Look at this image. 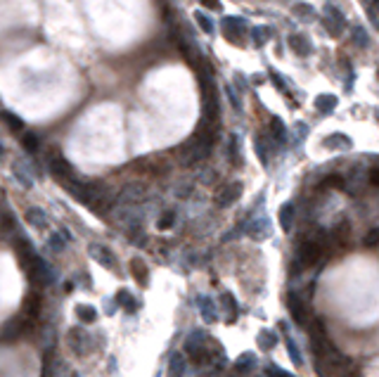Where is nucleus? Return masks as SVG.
I'll return each instance as SVG.
<instances>
[{
  "instance_id": "nucleus-1",
  "label": "nucleus",
  "mask_w": 379,
  "mask_h": 377,
  "mask_svg": "<svg viewBox=\"0 0 379 377\" xmlns=\"http://www.w3.org/2000/svg\"><path fill=\"white\" fill-rule=\"evenodd\" d=\"M48 169H50V174H53L57 180H62V183L76 178V171H74L71 162H67L59 152H50V157H48Z\"/></svg>"
},
{
  "instance_id": "nucleus-2",
  "label": "nucleus",
  "mask_w": 379,
  "mask_h": 377,
  "mask_svg": "<svg viewBox=\"0 0 379 377\" xmlns=\"http://www.w3.org/2000/svg\"><path fill=\"white\" fill-rule=\"evenodd\" d=\"M145 197H147V188H145L142 183H128V185L119 192L116 204H119V206H140V204L145 202Z\"/></svg>"
},
{
  "instance_id": "nucleus-3",
  "label": "nucleus",
  "mask_w": 379,
  "mask_h": 377,
  "mask_svg": "<svg viewBox=\"0 0 379 377\" xmlns=\"http://www.w3.org/2000/svg\"><path fill=\"white\" fill-rule=\"evenodd\" d=\"M93 344V337L88 330H83V327H74V330H69V347L71 351L76 353V356H88L90 353V347Z\"/></svg>"
},
{
  "instance_id": "nucleus-4",
  "label": "nucleus",
  "mask_w": 379,
  "mask_h": 377,
  "mask_svg": "<svg viewBox=\"0 0 379 377\" xmlns=\"http://www.w3.org/2000/svg\"><path fill=\"white\" fill-rule=\"evenodd\" d=\"M88 256L93 259L95 263L105 266V268H116V256L114 252L105 247V244H97V242H90L88 244Z\"/></svg>"
},
{
  "instance_id": "nucleus-5",
  "label": "nucleus",
  "mask_w": 379,
  "mask_h": 377,
  "mask_svg": "<svg viewBox=\"0 0 379 377\" xmlns=\"http://www.w3.org/2000/svg\"><path fill=\"white\" fill-rule=\"evenodd\" d=\"M298 259H301V263H306V266H315V263L323 259V247L318 242H303L301 249H298Z\"/></svg>"
},
{
  "instance_id": "nucleus-6",
  "label": "nucleus",
  "mask_w": 379,
  "mask_h": 377,
  "mask_svg": "<svg viewBox=\"0 0 379 377\" xmlns=\"http://www.w3.org/2000/svg\"><path fill=\"white\" fill-rule=\"evenodd\" d=\"M12 175L24 188H33V174H31V166L24 159H14L12 162Z\"/></svg>"
},
{
  "instance_id": "nucleus-7",
  "label": "nucleus",
  "mask_w": 379,
  "mask_h": 377,
  "mask_svg": "<svg viewBox=\"0 0 379 377\" xmlns=\"http://www.w3.org/2000/svg\"><path fill=\"white\" fill-rule=\"evenodd\" d=\"M114 304H116V306H121L126 313H137V309H140V301H137L135 296L131 294L126 287H121V290L116 292V296H114Z\"/></svg>"
},
{
  "instance_id": "nucleus-8",
  "label": "nucleus",
  "mask_w": 379,
  "mask_h": 377,
  "mask_svg": "<svg viewBox=\"0 0 379 377\" xmlns=\"http://www.w3.org/2000/svg\"><path fill=\"white\" fill-rule=\"evenodd\" d=\"M240 197H242V183H230V185H225L223 192L218 195V204H220V206H230V204H235Z\"/></svg>"
},
{
  "instance_id": "nucleus-9",
  "label": "nucleus",
  "mask_w": 379,
  "mask_h": 377,
  "mask_svg": "<svg viewBox=\"0 0 379 377\" xmlns=\"http://www.w3.org/2000/svg\"><path fill=\"white\" fill-rule=\"evenodd\" d=\"M197 306H199V313H202L204 323H216L218 320V311H216V304L211 296H199L197 299Z\"/></svg>"
},
{
  "instance_id": "nucleus-10",
  "label": "nucleus",
  "mask_w": 379,
  "mask_h": 377,
  "mask_svg": "<svg viewBox=\"0 0 379 377\" xmlns=\"http://www.w3.org/2000/svg\"><path fill=\"white\" fill-rule=\"evenodd\" d=\"M185 370H188L185 353H171V358H168V377H185Z\"/></svg>"
},
{
  "instance_id": "nucleus-11",
  "label": "nucleus",
  "mask_w": 379,
  "mask_h": 377,
  "mask_svg": "<svg viewBox=\"0 0 379 377\" xmlns=\"http://www.w3.org/2000/svg\"><path fill=\"white\" fill-rule=\"evenodd\" d=\"M27 221L33 226L36 230L48 228V214L43 211L41 206H28L27 209Z\"/></svg>"
},
{
  "instance_id": "nucleus-12",
  "label": "nucleus",
  "mask_w": 379,
  "mask_h": 377,
  "mask_svg": "<svg viewBox=\"0 0 379 377\" xmlns=\"http://www.w3.org/2000/svg\"><path fill=\"white\" fill-rule=\"evenodd\" d=\"M223 31H225L228 41L235 43V36H240L244 31V22L237 19V17H225V19H223Z\"/></svg>"
},
{
  "instance_id": "nucleus-13",
  "label": "nucleus",
  "mask_w": 379,
  "mask_h": 377,
  "mask_svg": "<svg viewBox=\"0 0 379 377\" xmlns=\"http://www.w3.org/2000/svg\"><path fill=\"white\" fill-rule=\"evenodd\" d=\"M76 318H79V323L90 325V323H95V320H97V311H95V306L79 304V306H76Z\"/></svg>"
},
{
  "instance_id": "nucleus-14",
  "label": "nucleus",
  "mask_w": 379,
  "mask_h": 377,
  "mask_svg": "<svg viewBox=\"0 0 379 377\" xmlns=\"http://www.w3.org/2000/svg\"><path fill=\"white\" fill-rule=\"evenodd\" d=\"M69 240L64 237V232H53L50 237H48V249L53 252V254H62L64 249H67Z\"/></svg>"
},
{
  "instance_id": "nucleus-15",
  "label": "nucleus",
  "mask_w": 379,
  "mask_h": 377,
  "mask_svg": "<svg viewBox=\"0 0 379 377\" xmlns=\"http://www.w3.org/2000/svg\"><path fill=\"white\" fill-rule=\"evenodd\" d=\"M131 273H133V278H135V280H137L140 285H147L149 273H147L145 263H142L140 259H133V261H131Z\"/></svg>"
},
{
  "instance_id": "nucleus-16",
  "label": "nucleus",
  "mask_w": 379,
  "mask_h": 377,
  "mask_svg": "<svg viewBox=\"0 0 379 377\" xmlns=\"http://www.w3.org/2000/svg\"><path fill=\"white\" fill-rule=\"evenodd\" d=\"M0 119L7 123L12 131H24V121H22L17 114H12V112H0Z\"/></svg>"
},
{
  "instance_id": "nucleus-17",
  "label": "nucleus",
  "mask_w": 379,
  "mask_h": 377,
  "mask_svg": "<svg viewBox=\"0 0 379 377\" xmlns=\"http://www.w3.org/2000/svg\"><path fill=\"white\" fill-rule=\"evenodd\" d=\"M292 218H294V206L292 204H284L282 209H280V226H282V230L292 228Z\"/></svg>"
},
{
  "instance_id": "nucleus-18",
  "label": "nucleus",
  "mask_w": 379,
  "mask_h": 377,
  "mask_svg": "<svg viewBox=\"0 0 379 377\" xmlns=\"http://www.w3.org/2000/svg\"><path fill=\"white\" fill-rule=\"evenodd\" d=\"M176 223V211H162V216H159V221H157V228L159 230H168L171 226Z\"/></svg>"
},
{
  "instance_id": "nucleus-19",
  "label": "nucleus",
  "mask_w": 379,
  "mask_h": 377,
  "mask_svg": "<svg viewBox=\"0 0 379 377\" xmlns=\"http://www.w3.org/2000/svg\"><path fill=\"white\" fill-rule=\"evenodd\" d=\"M220 301H223V304H225V309H228V320H235V318H237V301H235V296L232 294H228V292H225V294H223V299H220Z\"/></svg>"
},
{
  "instance_id": "nucleus-20",
  "label": "nucleus",
  "mask_w": 379,
  "mask_h": 377,
  "mask_svg": "<svg viewBox=\"0 0 379 377\" xmlns=\"http://www.w3.org/2000/svg\"><path fill=\"white\" fill-rule=\"evenodd\" d=\"M254 363H256L254 353H244V356H240V358H237L235 368H237L240 373H246V370H251V368H254Z\"/></svg>"
},
{
  "instance_id": "nucleus-21",
  "label": "nucleus",
  "mask_w": 379,
  "mask_h": 377,
  "mask_svg": "<svg viewBox=\"0 0 379 377\" xmlns=\"http://www.w3.org/2000/svg\"><path fill=\"white\" fill-rule=\"evenodd\" d=\"M315 105H318V109H320V112H332V109L337 107V100H334V97H332V95H323V97H318V100H315Z\"/></svg>"
},
{
  "instance_id": "nucleus-22",
  "label": "nucleus",
  "mask_w": 379,
  "mask_h": 377,
  "mask_svg": "<svg viewBox=\"0 0 379 377\" xmlns=\"http://www.w3.org/2000/svg\"><path fill=\"white\" fill-rule=\"evenodd\" d=\"M271 230H268V221H256L254 226H251V237H256V240H261V237H266Z\"/></svg>"
},
{
  "instance_id": "nucleus-23",
  "label": "nucleus",
  "mask_w": 379,
  "mask_h": 377,
  "mask_svg": "<svg viewBox=\"0 0 379 377\" xmlns=\"http://www.w3.org/2000/svg\"><path fill=\"white\" fill-rule=\"evenodd\" d=\"M275 342H277V339H275V335H272V332H268V330H263V332L258 335V344H261L263 349H272V347H275Z\"/></svg>"
},
{
  "instance_id": "nucleus-24",
  "label": "nucleus",
  "mask_w": 379,
  "mask_h": 377,
  "mask_svg": "<svg viewBox=\"0 0 379 377\" xmlns=\"http://www.w3.org/2000/svg\"><path fill=\"white\" fill-rule=\"evenodd\" d=\"M22 145L27 147V152H36L38 149V138L33 133H24L22 135Z\"/></svg>"
},
{
  "instance_id": "nucleus-25",
  "label": "nucleus",
  "mask_w": 379,
  "mask_h": 377,
  "mask_svg": "<svg viewBox=\"0 0 379 377\" xmlns=\"http://www.w3.org/2000/svg\"><path fill=\"white\" fill-rule=\"evenodd\" d=\"M289 311H292V316L297 318L298 323H303V313H301V301H298L297 296H289Z\"/></svg>"
},
{
  "instance_id": "nucleus-26",
  "label": "nucleus",
  "mask_w": 379,
  "mask_h": 377,
  "mask_svg": "<svg viewBox=\"0 0 379 377\" xmlns=\"http://www.w3.org/2000/svg\"><path fill=\"white\" fill-rule=\"evenodd\" d=\"M289 43H292V48H294V50H298L301 55H306L308 50H311V48H308V43H303L301 38H297V36H292V38H289Z\"/></svg>"
},
{
  "instance_id": "nucleus-27",
  "label": "nucleus",
  "mask_w": 379,
  "mask_h": 377,
  "mask_svg": "<svg viewBox=\"0 0 379 377\" xmlns=\"http://www.w3.org/2000/svg\"><path fill=\"white\" fill-rule=\"evenodd\" d=\"M194 17H197V22H199V27H202L204 31H206V33H211V31H214V24L209 22V17H206V14L197 12V14H194Z\"/></svg>"
},
{
  "instance_id": "nucleus-28",
  "label": "nucleus",
  "mask_w": 379,
  "mask_h": 377,
  "mask_svg": "<svg viewBox=\"0 0 379 377\" xmlns=\"http://www.w3.org/2000/svg\"><path fill=\"white\" fill-rule=\"evenodd\" d=\"M272 133H275V138H277V140H280V143H282L284 140V126H282V121H280V119H272Z\"/></svg>"
},
{
  "instance_id": "nucleus-29",
  "label": "nucleus",
  "mask_w": 379,
  "mask_h": 377,
  "mask_svg": "<svg viewBox=\"0 0 379 377\" xmlns=\"http://www.w3.org/2000/svg\"><path fill=\"white\" fill-rule=\"evenodd\" d=\"M377 242H379V228H375V230H372V232H370V235L365 237V244H367V247H375Z\"/></svg>"
},
{
  "instance_id": "nucleus-30",
  "label": "nucleus",
  "mask_w": 379,
  "mask_h": 377,
  "mask_svg": "<svg viewBox=\"0 0 379 377\" xmlns=\"http://www.w3.org/2000/svg\"><path fill=\"white\" fill-rule=\"evenodd\" d=\"M204 7H209V10H220V2L218 0H199Z\"/></svg>"
},
{
  "instance_id": "nucleus-31",
  "label": "nucleus",
  "mask_w": 379,
  "mask_h": 377,
  "mask_svg": "<svg viewBox=\"0 0 379 377\" xmlns=\"http://www.w3.org/2000/svg\"><path fill=\"white\" fill-rule=\"evenodd\" d=\"M268 375L271 377H292V375H287L284 370H277V368H268Z\"/></svg>"
},
{
  "instance_id": "nucleus-32",
  "label": "nucleus",
  "mask_w": 379,
  "mask_h": 377,
  "mask_svg": "<svg viewBox=\"0 0 379 377\" xmlns=\"http://www.w3.org/2000/svg\"><path fill=\"white\" fill-rule=\"evenodd\" d=\"M370 180H372V183H375V185L379 188V166H377V169H372V171H370Z\"/></svg>"
},
{
  "instance_id": "nucleus-33",
  "label": "nucleus",
  "mask_w": 379,
  "mask_h": 377,
  "mask_svg": "<svg viewBox=\"0 0 379 377\" xmlns=\"http://www.w3.org/2000/svg\"><path fill=\"white\" fill-rule=\"evenodd\" d=\"M2 157H5V147H2V143H0V162H2Z\"/></svg>"
},
{
  "instance_id": "nucleus-34",
  "label": "nucleus",
  "mask_w": 379,
  "mask_h": 377,
  "mask_svg": "<svg viewBox=\"0 0 379 377\" xmlns=\"http://www.w3.org/2000/svg\"><path fill=\"white\" fill-rule=\"evenodd\" d=\"M372 10H375V12H379V0H375V5H372Z\"/></svg>"
}]
</instances>
